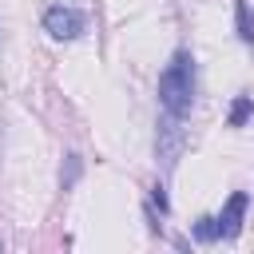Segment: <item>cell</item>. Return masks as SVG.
<instances>
[{
	"mask_svg": "<svg viewBox=\"0 0 254 254\" xmlns=\"http://www.w3.org/2000/svg\"><path fill=\"white\" fill-rule=\"evenodd\" d=\"M159 103L171 115H183V119L190 115V107H194V56L187 48H179L171 56V64L159 71Z\"/></svg>",
	"mask_w": 254,
	"mask_h": 254,
	"instance_id": "6da1fadb",
	"label": "cell"
},
{
	"mask_svg": "<svg viewBox=\"0 0 254 254\" xmlns=\"http://www.w3.org/2000/svg\"><path fill=\"white\" fill-rule=\"evenodd\" d=\"M183 147H187V127H183V115H171L163 111L159 123H155V159L163 171H171L179 159H183Z\"/></svg>",
	"mask_w": 254,
	"mask_h": 254,
	"instance_id": "7a4b0ae2",
	"label": "cell"
},
{
	"mask_svg": "<svg viewBox=\"0 0 254 254\" xmlns=\"http://www.w3.org/2000/svg\"><path fill=\"white\" fill-rule=\"evenodd\" d=\"M234 32L242 44H254V12L246 0H234Z\"/></svg>",
	"mask_w": 254,
	"mask_h": 254,
	"instance_id": "5b68a950",
	"label": "cell"
},
{
	"mask_svg": "<svg viewBox=\"0 0 254 254\" xmlns=\"http://www.w3.org/2000/svg\"><path fill=\"white\" fill-rule=\"evenodd\" d=\"M190 238H194V242H218V222H214L210 214H202V218L190 226Z\"/></svg>",
	"mask_w": 254,
	"mask_h": 254,
	"instance_id": "ba28073f",
	"label": "cell"
},
{
	"mask_svg": "<svg viewBox=\"0 0 254 254\" xmlns=\"http://www.w3.org/2000/svg\"><path fill=\"white\" fill-rule=\"evenodd\" d=\"M151 202L159 206V214H167V210H171V202H167V194H163V187H159V183L151 187Z\"/></svg>",
	"mask_w": 254,
	"mask_h": 254,
	"instance_id": "9c48e42d",
	"label": "cell"
},
{
	"mask_svg": "<svg viewBox=\"0 0 254 254\" xmlns=\"http://www.w3.org/2000/svg\"><path fill=\"white\" fill-rule=\"evenodd\" d=\"M79 175H83V159L71 151V155H64V171H60V190H71L75 183H79Z\"/></svg>",
	"mask_w": 254,
	"mask_h": 254,
	"instance_id": "52a82bcc",
	"label": "cell"
},
{
	"mask_svg": "<svg viewBox=\"0 0 254 254\" xmlns=\"http://www.w3.org/2000/svg\"><path fill=\"white\" fill-rule=\"evenodd\" d=\"M44 32L52 40H79L87 32V16L79 8H71V4H52L44 12Z\"/></svg>",
	"mask_w": 254,
	"mask_h": 254,
	"instance_id": "3957f363",
	"label": "cell"
},
{
	"mask_svg": "<svg viewBox=\"0 0 254 254\" xmlns=\"http://www.w3.org/2000/svg\"><path fill=\"white\" fill-rule=\"evenodd\" d=\"M246 206H250V194L246 190H234L230 198H226V206H222V214L214 218L218 222V238H238L242 234V218H246Z\"/></svg>",
	"mask_w": 254,
	"mask_h": 254,
	"instance_id": "277c9868",
	"label": "cell"
},
{
	"mask_svg": "<svg viewBox=\"0 0 254 254\" xmlns=\"http://www.w3.org/2000/svg\"><path fill=\"white\" fill-rule=\"evenodd\" d=\"M250 119H254V99L250 95H234L230 115H226V127H246Z\"/></svg>",
	"mask_w": 254,
	"mask_h": 254,
	"instance_id": "8992f818",
	"label": "cell"
}]
</instances>
